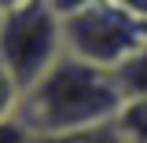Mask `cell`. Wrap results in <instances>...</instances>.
I'll return each instance as SVG.
<instances>
[{
  "label": "cell",
  "mask_w": 147,
  "mask_h": 143,
  "mask_svg": "<svg viewBox=\"0 0 147 143\" xmlns=\"http://www.w3.org/2000/svg\"><path fill=\"white\" fill-rule=\"evenodd\" d=\"M125 110V95L114 70H99L63 52V59L22 92L18 121L33 136H66L96 125H114Z\"/></svg>",
  "instance_id": "obj_1"
},
{
  "label": "cell",
  "mask_w": 147,
  "mask_h": 143,
  "mask_svg": "<svg viewBox=\"0 0 147 143\" xmlns=\"http://www.w3.org/2000/svg\"><path fill=\"white\" fill-rule=\"evenodd\" d=\"M147 48V22L121 11L110 0L63 18V52L99 70H118L125 59Z\"/></svg>",
  "instance_id": "obj_2"
},
{
  "label": "cell",
  "mask_w": 147,
  "mask_h": 143,
  "mask_svg": "<svg viewBox=\"0 0 147 143\" xmlns=\"http://www.w3.org/2000/svg\"><path fill=\"white\" fill-rule=\"evenodd\" d=\"M59 59H63V18L48 7V0H30L0 18V62L22 92L33 88Z\"/></svg>",
  "instance_id": "obj_3"
},
{
  "label": "cell",
  "mask_w": 147,
  "mask_h": 143,
  "mask_svg": "<svg viewBox=\"0 0 147 143\" xmlns=\"http://www.w3.org/2000/svg\"><path fill=\"white\" fill-rule=\"evenodd\" d=\"M114 81H118V88H121V95H125V103L147 99V48L136 52L132 59H125V62L114 70Z\"/></svg>",
  "instance_id": "obj_4"
},
{
  "label": "cell",
  "mask_w": 147,
  "mask_h": 143,
  "mask_svg": "<svg viewBox=\"0 0 147 143\" xmlns=\"http://www.w3.org/2000/svg\"><path fill=\"white\" fill-rule=\"evenodd\" d=\"M33 143H129V140L118 125H96L81 132H66V136H33Z\"/></svg>",
  "instance_id": "obj_5"
},
{
  "label": "cell",
  "mask_w": 147,
  "mask_h": 143,
  "mask_svg": "<svg viewBox=\"0 0 147 143\" xmlns=\"http://www.w3.org/2000/svg\"><path fill=\"white\" fill-rule=\"evenodd\" d=\"M114 125L125 132L129 143H147V99H132V103H125L121 117H118Z\"/></svg>",
  "instance_id": "obj_6"
},
{
  "label": "cell",
  "mask_w": 147,
  "mask_h": 143,
  "mask_svg": "<svg viewBox=\"0 0 147 143\" xmlns=\"http://www.w3.org/2000/svg\"><path fill=\"white\" fill-rule=\"evenodd\" d=\"M18 103H22V88H18L15 77L4 70V62H0V121L15 117V114H18Z\"/></svg>",
  "instance_id": "obj_7"
},
{
  "label": "cell",
  "mask_w": 147,
  "mask_h": 143,
  "mask_svg": "<svg viewBox=\"0 0 147 143\" xmlns=\"http://www.w3.org/2000/svg\"><path fill=\"white\" fill-rule=\"evenodd\" d=\"M0 143H33V132L18 117H7V121H0Z\"/></svg>",
  "instance_id": "obj_8"
},
{
  "label": "cell",
  "mask_w": 147,
  "mask_h": 143,
  "mask_svg": "<svg viewBox=\"0 0 147 143\" xmlns=\"http://www.w3.org/2000/svg\"><path fill=\"white\" fill-rule=\"evenodd\" d=\"M96 0H48V7H52L59 18H70L77 15V11H85V7H92Z\"/></svg>",
  "instance_id": "obj_9"
},
{
  "label": "cell",
  "mask_w": 147,
  "mask_h": 143,
  "mask_svg": "<svg viewBox=\"0 0 147 143\" xmlns=\"http://www.w3.org/2000/svg\"><path fill=\"white\" fill-rule=\"evenodd\" d=\"M110 4H118L121 11H129V15H136V18L147 22V0H110Z\"/></svg>",
  "instance_id": "obj_10"
},
{
  "label": "cell",
  "mask_w": 147,
  "mask_h": 143,
  "mask_svg": "<svg viewBox=\"0 0 147 143\" xmlns=\"http://www.w3.org/2000/svg\"><path fill=\"white\" fill-rule=\"evenodd\" d=\"M22 4H30V0H0V15H7V11H15Z\"/></svg>",
  "instance_id": "obj_11"
},
{
  "label": "cell",
  "mask_w": 147,
  "mask_h": 143,
  "mask_svg": "<svg viewBox=\"0 0 147 143\" xmlns=\"http://www.w3.org/2000/svg\"><path fill=\"white\" fill-rule=\"evenodd\" d=\"M0 18H4V15H0Z\"/></svg>",
  "instance_id": "obj_12"
}]
</instances>
